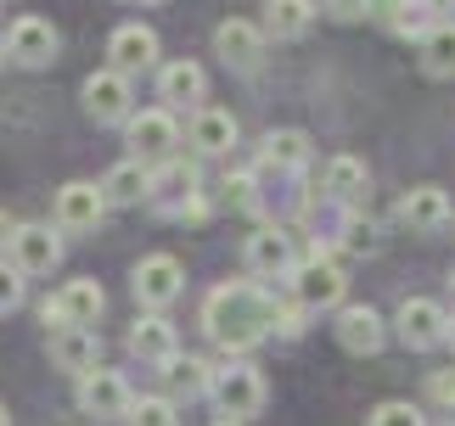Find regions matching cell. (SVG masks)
<instances>
[{
  "label": "cell",
  "instance_id": "5b68a950",
  "mask_svg": "<svg viewBox=\"0 0 455 426\" xmlns=\"http://www.w3.org/2000/svg\"><path fill=\"white\" fill-rule=\"evenodd\" d=\"M130 146H135L141 163H169L174 146H180V123H174L169 106H152V113L130 118Z\"/></svg>",
  "mask_w": 455,
  "mask_h": 426
},
{
  "label": "cell",
  "instance_id": "f35d334b",
  "mask_svg": "<svg viewBox=\"0 0 455 426\" xmlns=\"http://www.w3.org/2000/svg\"><path fill=\"white\" fill-rule=\"evenodd\" d=\"M0 62H6V40H0Z\"/></svg>",
  "mask_w": 455,
  "mask_h": 426
},
{
  "label": "cell",
  "instance_id": "d590c367",
  "mask_svg": "<svg viewBox=\"0 0 455 426\" xmlns=\"http://www.w3.org/2000/svg\"><path fill=\"white\" fill-rule=\"evenodd\" d=\"M12 236H17V225L6 219V213H0V247H12Z\"/></svg>",
  "mask_w": 455,
  "mask_h": 426
},
{
  "label": "cell",
  "instance_id": "7c38bea8",
  "mask_svg": "<svg viewBox=\"0 0 455 426\" xmlns=\"http://www.w3.org/2000/svg\"><path fill=\"white\" fill-rule=\"evenodd\" d=\"M248 270L265 280H287L299 270V247H292L287 230H253L248 236Z\"/></svg>",
  "mask_w": 455,
  "mask_h": 426
},
{
  "label": "cell",
  "instance_id": "1f68e13d",
  "mask_svg": "<svg viewBox=\"0 0 455 426\" xmlns=\"http://www.w3.org/2000/svg\"><path fill=\"white\" fill-rule=\"evenodd\" d=\"M427 393H433V404H439V410H450V415H455V370H433Z\"/></svg>",
  "mask_w": 455,
  "mask_h": 426
},
{
  "label": "cell",
  "instance_id": "cb8c5ba5",
  "mask_svg": "<svg viewBox=\"0 0 455 426\" xmlns=\"http://www.w3.org/2000/svg\"><path fill=\"white\" fill-rule=\"evenodd\" d=\"M164 382H169V398L214 393V370H208L203 359H169V365H164Z\"/></svg>",
  "mask_w": 455,
  "mask_h": 426
},
{
  "label": "cell",
  "instance_id": "e0dca14e",
  "mask_svg": "<svg viewBox=\"0 0 455 426\" xmlns=\"http://www.w3.org/2000/svg\"><path fill=\"white\" fill-rule=\"evenodd\" d=\"M399 219H405L416 236H439L450 225V197L439 185H416V191H405V202H399Z\"/></svg>",
  "mask_w": 455,
  "mask_h": 426
},
{
  "label": "cell",
  "instance_id": "d4e9b609",
  "mask_svg": "<svg viewBox=\"0 0 455 426\" xmlns=\"http://www.w3.org/2000/svg\"><path fill=\"white\" fill-rule=\"evenodd\" d=\"M309 23H315V0H270L265 28L275 40H299V34H309Z\"/></svg>",
  "mask_w": 455,
  "mask_h": 426
},
{
  "label": "cell",
  "instance_id": "8fae6325",
  "mask_svg": "<svg viewBox=\"0 0 455 426\" xmlns=\"http://www.w3.org/2000/svg\"><path fill=\"white\" fill-rule=\"evenodd\" d=\"M6 57L23 62V67H51L57 62V28L45 17H17L12 34H6Z\"/></svg>",
  "mask_w": 455,
  "mask_h": 426
},
{
  "label": "cell",
  "instance_id": "8d00e7d4",
  "mask_svg": "<svg viewBox=\"0 0 455 426\" xmlns=\"http://www.w3.org/2000/svg\"><path fill=\"white\" fill-rule=\"evenodd\" d=\"M0 426H12V415H6V404H0Z\"/></svg>",
  "mask_w": 455,
  "mask_h": 426
},
{
  "label": "cell",
  "instance_id": "8992f818",
  "mask_svg": "<svg viewBox=\"0 0 455 426\" xmlns=\"http://www.w3.org/2000/svg\"><path fill=\"white\" fill-rule=\"evenodd\" d=\"M135 297H141L147 309H169L174 297H180V287H186V270H180V258L174 253H152V258H141L135 264Z\"/></svg>",
  "mask_w": 455,
  "mask_h": 426
},
{
  "label": "cell",
  "instance_id": "d6a6232c",
  "mask_svg": "<svg viewBox=\"0 0 455 426\" xmlns=\"http://www.w3.org/2000/svg\"><path fill=\"white\" fill-rule=\"evenodd\" d=\"M321 6L338 17V23H355V17H365L371 12V0H321Z\"/></svg>",
  "mask_w": 455,
  "mask_h": 426
},
{
  "label": "cell",
  "instance_id": "603a6c76",
  "mask_svg": "<svg viewBox=\"0 0 455 426\" xmlns=\"http://www.w3.org/2000/svg\"><path fill=\"white\" fill-rule=\"evenodd\" d=\"M416 57H422V67L433 79H455V17L433 23L422 40H416Z\"/></svg>",
  "mask_w": 455,
  "mask_h": 426
},
{
  "label": "cell",
  "instance_id": "6da1fadb",
  "mask_svg": "<svg viewBox=\"0 0 455 426\" xmlns=\"http://www.w3.org/2000/svg\"><path fill=\"white\" fill-rule=\"evenodd\" d=\"M203 326L225 353H248L253 343H265V336L282 326V304H275L265 287H253V280H225V287L208 292Z\"/></svg>",
  "mask_w": 455,
  "mask_h": 426
},
{
  "label": "cell",
  "instance_id": "484cf974",
  "mask_svg": "<svg viewBox=\"0 0 455 426\" xmlns=\"http://www.w3.org/2000/svg\"><path fill=\"white\" fill-rule=\"evenodd\" d=\"M265 163H275V169H304L309 163V135L304 130H270L265 135Z\"/></svg>",
  "mask_w": 455,
  "mask_h": 426
},
{
  "label": "cell",
  "instance_id": "ba28073f",
  "mask_svg": "<svg viewBox=\"0 0 455 426\" xmlns=\"http://www.w3.org/2000/svg\"><path fill=\"white\" fill-rule=\"evenodd\" d=\"M62 264V236L51 225H17L12 236V270L17 275H51Z\"/></svg>",
  "mask_w": 455,
  "mask_h": 426
},
{
  "label": "cell",
  "instance_id": "4316f807",
  "mask_svg": "<svg viewBox=\"0 0 455 426\" xmlns=\"http://www.w3.org/2000/svg\"><path fill=\"white\" fill-rule=\"evenodd\" d=\"M326 191L338 202H355L360 191H365V163H360V157H348V152L331 157V163H326Z\"/></svg>",
  "mask_w": 455,
  "mask_h": 426
},
{
  "label": "cell",
  "instance_id": "b9f144b4",
  "mask_svg": "<svg viewBox=\"0 0 455 426\" xmlns=\"http://www.w3.org/2000/svg\"><path fill=\"white\" fill-rule=\"evenodd\" d=\"M450 292H455V275H450Z\"/></svg>",
  "mask_w": 455,
  "mask_h": 426
},
{
  "label": "cell",
  "instance_id": "e575fe53",
  "mask_svg": "<svg viewBox=\"0 0 455 426\" xmlns=\"http://www.w3.org/2000/svg\"><path fill=\"white\" fill-rule=\"evenodd\" d=\"M422 12H427V17H439V23H444V12H455V0H422Z\"/></svg>",
  "mask_w": 455,
  "mask_h": 426
},
{
  "label": "cell",
  "instance_id": "52a82bcc",
  "mask_svg": "<svg viewBox=\"0 0 455 426\" xmlns=\"http://www.w3.org/2000/svg\"><path fill=\"white\" fill-rule=\"evenodd\" d=\"M394 331H399L405 348H439L450 336V314L433 304V297H405L399 314H394Z\"/></svg>",
  "mask_w": 455,
  "mask_h": 426
},
{
  "label": "cell",
  "instance_id": "277c9868",
  "mask_svg": "<svg viewBox=\"0 0 455 426\" xmlns=\"http://www.w3.org/2000/svg\"><path fill=\"white\" fill-rule=\"evenodd\" d=\"M214 398L231 421H248L265 410V376L253 365H225V370H214Z\"/></svg>",
  "mask_w": 455,
  "mask_h": 426
},
{
  "label": "cell",
  "instance_id": "d6986e66",
  "mask_svg": "<svg viewBox=\"0 0 455 426\" xmlns=\"http://www.w3.org/2000/svg\"><path fill=\"white\" fill-rule=\"evenodd\" d=\"M51 359H57L68 376H91V370L101 365V336L96 331H57L51 336Z\"/></svg>",
  "mask_w": 455,
  "mask_h": 426
},
{
  "label": "cell",
  "instance_id": "60d3db41",
  "mask_svg": "<svg viewBox=\"0 0 455 426\" xmlns=\"http://www.w3.org/2000/svg\"><path fill=\"white\" fill-rule=\"evenodd\" d=\"M220 426H242V421H220Z\"/></svg>",
  "mask_w": 455,
  "mask_h": 426
},
{
  "label": "cell",
  "instance_id": "2e32d148",
  "mask_svg": "<svg viewBox=\"0 0 455 426\" xmlns=\"http://www.w3.org/2000/svg\"><path fill=\"white\" fill-rule=\"evenodd\" d=\"M130 353L141 365H169V359H180V336H174V326L164 314H147L130 326Z\"/></svg>",
  "mask_w": 455,
  "mask_h": 426
},
{
  "label": "cell",
  "instance_id": "4dcf8cb0",
  "mask_svg": "<svg viewBox=\"0 0 455 426\" xmlns=\"http://www.w3.org/2000/svg\"><path fill=\"white\" fill-rule=\"evenodd\" d=\"M343 247H348L355 258H360V253H377V230L360 225V219H348V225H343Z\"/></svg>",
  "mask_w": 455,
  "mask_h": 426
},
{
  "label": "cell",
  "instance_id": "44dd1931",
  "mask_svg": "<svg viewBox=\"0 0 455 426\" xmlns=\"http://www.w3.org/2000/svg\"><path fill=\"white\" fill-rule=\"evenodd\" d=\"M191 146H197L203 157H220L236 146V118L225 113V106H203L197 118H191Z\"/></svg>",
  "mask_w": 455,
  "mask_h": 426
},
{
  "label": "cell",
  "instance_id": "7bdbcfd3",
  "mask_svg": "<svg viewBox=\"0 0 455 426\" xmlns=\"http://www.w3.org/2000/svg\"><path fill=\"white\" fill-rule=\"evenodd\" d=\"M450 426H455V421H450Z\"/></svg>",
  "mask_w": 455,
  "mask_h": 426
},
{
  "label": "cell",
  "instance_id": "30bf717a",
  "mask_svg": "<svg viewBox=\"0 0 455 426\" xmlns=\"http://www.w3.org/2000/svg\"><path fill=\"white\" fill-rule=\"evenodd\" d=\"M101 213H108L101 185H91V180H68V185L57 191V230H68V236H84V230H96Z\"/></svg>",
  "mask_w": 455,
  "mask_h": 426
},
{
  "label": "cell",
  "instance_id": "5bb4252c",
  "mask_svg": "<svg viewBox=\"0 0 455 426\" xmlns=\"http://www.w3.org/2000/svg\"><path fill=\"white\" fill-rule=\"evenodd\" d=\"M338 343L348 348V353H377L382 343H388V320H382L371 304H348V309H338Z\"/></svg>",
  "mask_w": 455,
  "mask_h": 426
},
{
  "label": "cell",
  "instance_id": "3957f363",
  "mask_svg": "<svg viewBox=\"0 0 455 426\" xmlns=\"http://www.w3.org/2000/svg\"><path fill=\"white\" fill-rule=\"evenodd\" d=\"M101 309H108V292H101L96 280H68L57 297H45V304H40V320L51 326V336H57V331H79V326L96 331Z\"/></svg>",
  "mask_w": 455,
  "mask_h": 426
},
{
  "label": "cell",
  "instance_id": "74e56055",
  "mask_svg": "<svg viewBox=\"0 0 455 426\" xmlns=\"http://www.w3.org/2000/svg\"><path fill=\"white\" fill-rule=\"evenodd\" d=\"M444 343H450V348H455V320H450V336H444Z\"/></svg>",
  "mask_w": 455,
  "mask_h": 426
},
{
  "label": "cell",
  "instance_id": "ffe728a7",
  "mask_svg": "<svg viewBox=\"0 0 455 426\" xmlns=\"http://www.w3.org/2000/svg\"><path fill=\"white\" fill-rule=\"evenodd\" d=\"M214 51L225 62H236V67H253L259 51H265V34H259L253 23H242V17H225V23L214 28Z\"/></svg>",
  "mask_w": 455,
  "mask_h": 426
},
{
  "label": "cell",
  "instance_id": "f1b7e54d",
  "mask_svg": "<svg viewBox=\"0 0 455 426\" xmlns=\"http://www.w3.org/2000/svg\"><path fill=\"white\" fill-rule=\"evenodd\" d=\"M365 426H427V421H422V410H416V404L388 398V404H377V410H371V421H365Z\"/></svg>",
  "mask_w": 455,
  "mask_h": 426
},
{
  "label": "cell",
  "instance_id": "9a60e30c",
  "mask_svg": "<svg viewBox=\"0 0 455 426\" xmlns=\"http://www.w3.org/2000/svg\"><path fill=\"white\" fill-rule=\"evenodd\" d=\"M108 57H113V74H141V67L157 62V34L147 23H124V28H113V40H108Z\"/></svg>",
  "mask_w": 455,
  "mask_h": 426
},
{
  "label": "cell",
  "instance_id": "ab89813d",
  "mask_svg": "<svg viewBox=\"0 0 455 426\" xmlns=\"http://www.w3.org/2000/svg\"><path fill=\"white\" fill-rule=\"evenodd\" d=\"M135 6H157V0H135Z\"/></svg>",
  "mask_w": 455,
  "mask_h": 426
},
{
  "label": "cell",
  "instance_id": "f546056e",
  "mask_svg": "<svg viewBox=\"0 0 455 426\" xmlns=\"http://www.w3.org/2000/svg\"><path fill=\"white\" fill-rule=\"evenodd\" d=\"M23 309V275L12 270V264H0V314Z\"/></svg>",
  "mask_w": 455,
  "mask_h": 426
},
{
  "label": "cell",
  "instance_id": "7402d4cb",
  "mask_svg": "<svg viewBox=\"0 0 455 426\" xmlns=\"http://www.w3.org/2000/svg\"><path fill=\"white\" fill-rule=\"evenodd\" d=\"M157 96H164L169 106H191L208 96V74L197 62H169L164 74H157Z\"/></svg>",
  "mask_w": 455,
  "mask_h": 426
},
{
  "label": "cell",
  "instance_id": "7a4b0ae2",
  "mask_svg": "<svg viewBox=\"0 0 455 426\" xmlns=\"http://www.w3.org/2000/svg\"><path fill=\"white\" fill-rule=\"evenodd\" d=\"M343 292H348V275H343V264L331 258V253H309V258H299V270H292V297H299L304 314H315V309H338Z\"/></svg>",
  "mask_w": 455,
  "mask_h": 426
},
{
  "label": "cell",
  "instance_id": "4fadbf2b",
  "mask_svg": "<svg viewBox=\"0 0 455 426\" xmlns=\"http://www.w3.org/2000/svg\"><path fill=\"white\" fill-rule=\"evenodd\" d=\"M84 113H91L96 123H130V79L124 74H91L84 79Z\"/></svg>",
  "mask_w": 455,
  "mask_h": 426
},
{
  "label": "cell",
  "instance_id": "ac0fdd59",
  "mask_svg": "<svg viewBox=\"0 0 455 426\" xmlns=\"http://www.w3.org/2000/svg\"><path fill=\"white\" fill-rule=\"evenodd\" d=\"M101 197H108V208H135L152 197V169L141 163V157H130V163H113L108 180H101Z\"/></svg>",
  "mask_w": 455,
  "mask_h": 426
},
{
  "label": "cell",
  "instance_id": "83f0119b",
  "mask_svg": "<svg viewBox=\"0 0 455 426\" xmlns=\"http://www.w3.org/2000/svg\"><path fill=\"white\" fill-rule=\"evenodd\" d=\"M130 426H180L174 398H141V404H130Z\"/></svg>",
  "mask_w": 455,
  "mask_h": 426
},
{
  "label": "cell",
  "instance_id": "9c48e42d",
  "mask_svg": "<svg viewBox=\"0 0 455 426\" xmlns=\"http://www.w3.org/2000/svg\"><path fill=\"white\" fill-rule=\"evenodd\" d=\"M130 382L118 376V370H91V376H79V410L84 415H96V421H118V415H130Z\"/></svg>",
  "mask_w": 455,
  "mask_h": 426
},
{
  "label": "cell",
  "instance_id": "836d02e7",
  "mask_svg": "<svg viewBox=\"0 0 455 426\" xmlns=\"http://www.w3.org/2000/svg\"><path fill=\"white\" fill-rule=\"evenodd\" d=\"M225 202L253 208V174H236V180H225Z\"/></svg>",
  "mask_w": 455,
  "mask_h": 426
}]
</instances>
